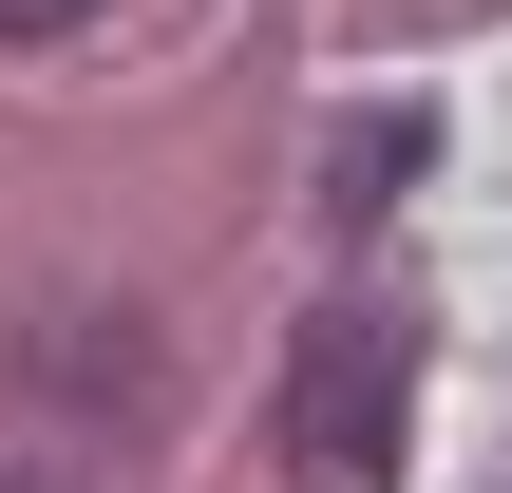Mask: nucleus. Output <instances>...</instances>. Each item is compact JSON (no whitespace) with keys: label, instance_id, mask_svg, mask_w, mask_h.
<instances>
[{"label":"nucleus","instance_id":"f257e3e1","mask_svg":"<svg viewBox=\"0 0 512 493\" xmlns=\"http://www.w3.org/2000/svg\"><path fill=\"white\" fill-rule=\"evenodd\" d=\"M399 418H418V323L399 304H323L285 361V475L304 493H399Z\"/></svg>","mask_w":512,"mask_h":493},{"label":"nucleus","instance_id":"f03ea898","mask_svg":"<svg viewBox=\"0 0 512 493\" xmlns=\"http://www.w3.org/2000/svg\"><path fill=\"white\" fill-rule=\"evenodd\" d=\"M418 152H437V114H418V95H380V114L342 133V171H323V209H342V228H380V209L418 190Z\"/></svg>","mask_w":512,"mask_h":493},{"label":"nucleus","instance_id":"7ed1b4c3","mask_svg":"<svg viewBox=\"0 0 512 493\" xmlns=\"http://www.w3.org/2000/svg\"><path fill=\"white\" fill-rule=\"evenodd\" d=\"M76 19H95V0H0V38H76Z\"/></svg>","mask_w":512,"mask_h":493},{"label":"nucleus","instance_id":"20e7f679","mask_svg":"<svg viewBox=\"0 0 512 493\" xmlns=\"http://www.w3.org/2000/svg\"><path fill=\"white\" fill-rule=\"evenodd\" d=\"M0 493H95V475H57V456H0Z\"/></svg>","mask_w":512,"mask_h":493}]
</instances>
